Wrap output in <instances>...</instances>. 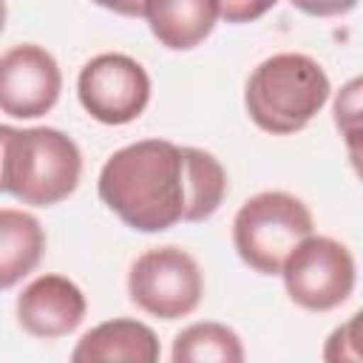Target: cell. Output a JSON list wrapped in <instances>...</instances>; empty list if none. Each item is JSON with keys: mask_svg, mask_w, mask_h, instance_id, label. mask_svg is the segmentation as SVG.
Listing matches in <instances>:
<instances>
[{"mask_svg": "<svg viewBox=\"0 0 363 363\" xmlns=\"http://www.w3.org/2000/svg\"><path fill=\"white\" fill-rule=\"evenodd\" d=\"M204 292V278L196 258L179 247H153L142 252L128 275L130 301L162 320L190 315Z\"/></svg>", "mask_w": 363, "mask_h": 363, "instance_id": "5", "label": "cell"}, {"mask_svg": "<svg viewBox=\"0 0 363 363\" xmlns=\"http://www.w3.org/2000/svg\"><path fill=\"white\" fill-rule=\"evenodd\" d=\"M286 295L309 312L337 309L354 289V258L329 235H306L284 261Z\"/></svg>", "mask_w": 363, "mask_h": 363, "instance_id": "6", "label": "cell"}, {"mask_svg": "<svg viewBox=\"0 0 363 363\" xmlns=\"http://www.w3.org/2000/svg\"><path fill=\"white\" fill-rule=\"evenodd\" d=\"M315 221L309 207L284 193L264 190L247 199L233 218V244L238 258L261 275H281L289 252L312 235Z\"/></svg>", "mask_w": 363, "mask_h": 363, "instance_id": "4", "label": "cell"}, {"mask_svg": "<svg viewBox=\"0 0 363 363\" xmlns=\"http://www.w3.org/2000/svg\"><path fill=\"white\" fill-rule=\"evenodd\" d=\"M289 3L309 17H337L352 11L360 0H289Z\"/></svg>", "mask_w": 363, "mask_h": 363, "instance_id": "18", "label": "cell"}, {"mask_svg": "<svg viewBox=\"0 0 363 363\" xmlns=\"http://www.w3.org/2000/svg\"><path fill=\"white\" fill-rule=\"evenodd\" d=\"M170 357H173V363H201V360L241 363L244 346L230 326L204 320V323H193L176 335Z\"/></svg>", "mask_w": 363, "mask_h": 363, "instance_id": "14", "label": "cell"}, {"mask_svg": "<svg viewBox=\"0 0 363 363\" xmlns=\"http://www.w3.org/2000/svg\"><path fill=\"white\" fill-rule=\"evenodd\" d=\"M346 139V150H349V162L354 167V173L363 179V128H354V130H346L343 133Z\"/></svg>", "mask_w": 363, "mask_h": 363, "instance_id": "19", "label": "cell"}, {"mask_svg": "<svg viewBox=\"0 0 363 363\" xmlns=\"http://www.w3.org/2000/svg\"><path fill=\"white\" fill-rule=\"evenodd\" d=\"M82 108L102 125H128L150 102V77L128 54H96L77 79Z\"/></svg>", "mask_w": 363, "mask_h": 363, "instance_id": "7", "label": "cell"}, {"mask_svg": "<svg viewBox=\"0 0 363 363\" xmlns=\"http://www.w3.org/2000/svg\"><path fill=\"white\" fill-rule=\"evenodd\" d=\"M99 199L130 230L162 233L184 221L187 159L184 147L142 139L116 150L99 170Z\"/></svg>", "mask_w": 363, "mask_h": 363, "instance_id": "1", "label": "cell"}, {"mask_svg": "<svg viewBox=\"0 0 363 363\" xmlns=\"http://www.w3.org/2000/svg\"><path fill=\"white\" fill-rule=\"evenodd\" d=\"M323 360L329 363H363V309H357L346 323H340L323 346Z\"/></svg>", "mask_w": 363, "mask_h": 363, "instance_id": "15", "label": "cell"}, {"mask_svg": "<svg viewBox=\"0 0 363 363\" xmlns=\"http://www.w3.org/2000/svg\"><path fill=\"white\" fill-rule=\"evenodd\" d=\"M332 119L340 133L363 128V74L349 79L337 94L332 105Z\"/></svg>", "mask_w": 363, "mask_h": 363, "instance_id": "16", "label": "cell"}, {"mask_svg": "<svg viewBox=\"0 0 363 363\" xmlns=\"http://www.w3.org/2000/svg\"><path fill=\"white\" fill-rule=\"evenodd\" d=\"M218 17V0H145L150 34L170 51H190L204 43Z\"/></svg>", "mask_w": 363, "mask_h": 363, "instance_id": "11", "label": "cell"}, {"mask_svg": "<svg viewBox=\"0 0 363 363\" xmlns=\"http://www.w3.org/2000/svg\"><path fill=\"white\" fill-rule=\"evenodd\" d=\"M94 3L122 17H145V0H94Z\"/></svg>", "mask_w": 363, "mask_h": 363, "instance_id": "20", "label": "cell"}, {"mask_svg": "<svg viewBox=\"0 0 363 363\" xmlns=\"http://www.w3.org/2000/svg\"><path fill=\"white\" fill-rule=\"evenodd\" d=\"M278 0H218L221 6V20L241 26V23H252L258 17H264Z\"/></svg>", "mask_w": 363, "mask_h": 363, "instance_id": "17", "label": "cell"}, {"mask_svg": "<svg viewBox=\"0 0 363 363\" xmlns=\"http://www.w3.org/2000/svg\"><path fill=\"white\" fill-rule=\"evenodd\" d=\"M187 159V210L184 221H204L210 218L227 193V173L221 162L199 147H184Z\"/></svg>", "mask_w": 363, "mask_h": 363, "instance_id": "13", "label": "cell"}, {"mask_svg": "<svg viewBox=\"0 0 363 363\" xmlns=\"http://www.w3.org/2000/svg\"><path fill=\"white\" fill-rule=\"evenodd\" d=\"M45 233L31 213L3 207L0 210V286L11 289L43 258Z\"/></svg>", "mask_w": 363, "mask_h": 363, "instance_id": "12", "label": "cell"}, {"mask_svg": "<svg viewBox=\"0 0 363 363\" xmlns=\"http://www.w3.org/2000/svg\"><path fill=\"white\" fill-rule=\"evenodd\" d=\"M3 145V193L23 204L51 207L68 199L82 176L77 142L57 128H0Z\"/></svg>", "mask_w": 363, "mask_h": 363, "instance_id": "2", "label": "cell"}, {"mask_svg": "<svg viewBox=\"0 0 363 363\" xmlns=\"http://www.w3.org/2000/svg\"><path fill=\"white\" fill-rule=\"evenodd\" d=\"M162 346L150 326L130 320V318H113L79 337V343L71 352L74 363H153L159 360Z\"/></svg>", "mask_w": 363, "mask_h": 363, "instance_id": "10", "label": "cell"}, {"mask_svg": "<svg viewBox=\"0 0 363 363\" xmlns=\"http://www.w3.org/2000/svg\"><path fill=\"white\" fill-rule=\"evenodd\" d=\"M85 295L65 275H40L17 298V320L34 337H65L85 318Z\"/></svg>", "mask_w": 363, "mask_h": 363, "instance_id": "9", "label": "cell"}, {"mask_svg": "<svg viewBox=\"0 0 363 363\" xmlns=\"http://www.w3.org/2000/svg\"><path fill=\"white\" fill-rule=\"evenodd\" d=\"M62 88L57 60L34 43L11 45L0 60V108L11 119H37L48 113Z\"/></svg>", "mask_w": 363, "mask_h": 363, "instance_id": "8", "label": "cell"}, {"mask_svg": "<svg viewBox=\"0 0 363 363\" xmlns=\"http://www.w3.org/2000/svg\"><path fill=\"white\" fill-rule=\"evenodd\" d=\"M332 94L329 77L318 60L295 51L272 54L247 79L244 105L250 119L275 136L303 130Z\"/></svg>", "mask_w": 363, "mask_h": 363, "instance_id": "3", "label": "cell"}]
</instances>
